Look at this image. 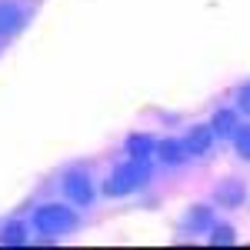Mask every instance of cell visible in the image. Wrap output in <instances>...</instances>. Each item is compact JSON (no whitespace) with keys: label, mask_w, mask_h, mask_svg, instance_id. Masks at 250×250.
<instances>
[{"label":"cell","mask_w":250,"mask_h":250,"mask_svg":"<svg viewBox=\"0 0 250 250\" xmlns=\"http://www.w3.org/2000/svg\"><path fill=\"white\" fill-rule=\"evenodd\" d=\"M23 27V7L17 0H0V37H10Z\"/></svg>","instance_id":"277c9868"},{"label":"cell","mask_w":250,"mask_h":250,"mask_svg":"<svg viewBox=\"0 0 250 250\" xmlns=\"http://www.w3.org/2000/svg\"><path fill=\"white\" fill-rule=\"evenodd\" d=\"M187 227H190V230L210 227V210H207V207H190V213H187Z\"/></svg>","instance_id":"30bf717a"},{"label":"cell","mask_w":250,"mask_h":250,"mask_svg":"<svg viewBox=\"0 0 250 250\" xmlns=\"http://www.w3.org/2000/svg\"><path fill=\"white\" fill-rule=\"evenodd\" d=\"M233 147H237V154L250 160V124L247 127H237V134H233Z\"/></svg>","instance_id":"8fae6325"},{"label":"cell","mask_w":250,"mask_h":250,"mask_svg":"<svg viewBox=\"0 0 250 250\" xmlns=\"http://www.w3.org/2000/svg\"><path fill=\"white\" fill-rule=\"evenodd\" d=\"M240 110H244V114H250V83L240 90Z\"/></svg>","instance_id":"5bb4252c"},{"label":"cell","mask_w":250,"mask_h":250,"mask_svg":"<svg viewBox=\"0 0 250 250\" xmlns=\"http://www.w3.org/2000/svg\"><path fill=\"white\" fill-rule=\"evenodd\" d=\"M147 160H140V157H134V164H127V167H117V173L104 184V190H107V197H124V193L137 190L144 180H147Z\"/></svg>","instance_id":"6da1fadb"},{"label":"cell","mask_w":250,"mask_h":250,"mask_svg":"<svg viewBox=\"0 0 250 250\" xmlns=\"http://www.w3.org/2000/svg\"><path fill=\"white\" fill-rule=\"evenodd\" d=\"M63 197H70L74 204H90L94 200V184L83 170H67L63 173Z\"/></svg>","instance_id":"3957f363"},{"label":"cell","mask_w":250,"mask_h":250,"mask_svg":"<svg viewBox=\"0 0 250 250\" xmlns=\"http://www.w3.org/2000/svg\"><path fill=\"white\" fill-rule=\"evenodd\" d=\"M154 147H157L154 137H147V134H144V137L134 134L130 140H127V154H130V157H140V160H147V157L154 154Z\"/></svg>","instance_id":"ba28073f"},{"label":"cell","mask_w":250,"mask_h":250,"mask_svg":"<svg viewBox=\"0 0 250 250\" xmlns=\"http://www.w3.org/2000/svg\"><path fill=\"white\" fill-rule=\"evenodd\" d=\"M23 240H27V233H23L20 224H7V227L0 230V244H14V247H17V244H23Z\"/></svg>","instance_id":"7c38bea8"},{"label":"cell","mask_w":250,"mask_h":250,"mask_svg":"<svg viewBox=\"0 0 250 250\" xmlns=\"http://www.w3.org/2000/svg\"><path fill=\"white\" fill-rule=\"evenodd\" d=\"M157 150H160V157H164L167 164H180V160L187 157V147H184L180 140H164V144H157Z\"/></svg>","instance_id":"9c48e42d"},{"label":"cell","mask_w":250,"mask_h":250,"mask_svg":"<svg viewBox=\"0 0 250 250\" xmlns=\"http://www.w3.org/2000/svg\"><path fill=\"white\" fill-rule=\"evenodd\" d=\"M210 240L213 244H233V230L230 227H217V230L210 233Z\"/></svg>","instance_id":"4fadbf2b"},{"label":"cell","mask_w":250,"mask_h":250,"mask_svg":"<svg viewBox=\"0 0 250 250\" xmlns=\"http://www.w3.org/2000/svg\"><path fill=\"white\" fill-rule=\"evenodd\" d=\"M210 140H213L210 127H190L184 147H187V154H207V150H210Z\"/></svg>","instance_id":"5b68a950"},{"label":"cell","mask_w":250,"mask_h":250,"mask_svg":"<svg viewBox=\"0 0 250 250\" xmlns=\"http://www.w3.org/2000/svg\"><path fill=\"white\" fill-rule=\"evenodd\" d=\"M210 130L213 137H233L237 134V114L233 110H217L210 120Z\"/></svg>","instance_id":"8992f818"},{"label":"cell","mask_w":250,"mask_h":250,"mask_svg":"<svg viewBox=\"0 0 250 250\" xmlns=\"http://www.w3.org/2000/svg\"><path fill=\"white\" fill-rule=\"evenodd\" d=\"M217 200H220L224 207H240V204H244V184H237V180L220 184V187H217Z\"/></svg>","instance_id":"52a82bcc"},{"label":"cell","mask_w":250,"mask_h":250,"mask_svg":"<svg viewBox=\"0 0 250 250\" xmlns=\"http://www.w3.org/2000/svg\"><path fill=\"white\" fill-rule=\"evenodd\" d=\"M34 224H37V230L43 233H63L70 230L74 224H77V217L70 207H63V204H47V207H40L34 213Z\"/></svg>","instance_id":"7a4b0ae2"}]
</instances>
